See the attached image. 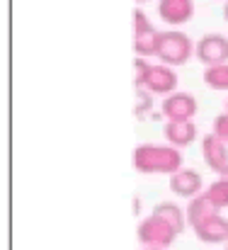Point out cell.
Returning a JSON list of instances; mask_svg holds the SVG:
<instances>
[{
    "mask_svg": "<svg viewBox=\"0 0 228 250\" xmlns=\"http://www.w3.org/2000/svg\"><path fill=\"white\" fill-rule=\"evenodd\" d=\"M155 56H158L160 63H165L170 68L185 66L194 56V44H192V39L185 32H180V29H165V32H158Z\"/></svg>",
    "mask_w": 228,
    "mask_h": 250,
    "instance_id": "cell-2",
    "label": "cell"
},
{
    "mask_svg": "<svg viewBox=\"0 0 228 250\" xmlns=\"http://www.w3.org/2000/svg\"><path fill=\"white\" fill-rule=\"evenodd\" d=\"M219 177H226V180H228V167L224 170V172H221V175H219Z\"/></svg>",
    "mask_w": 228,
    "mask_h": 250,
    "instance_id": "cell-21",
    "label": "cell"
},
{
    "mask_svg": "<svg viewBox=\"0 0 228 250\" xmlns=\"http://www.w3.org/2000/svg\"><path fill=\"white\" fill-rule=\"evenodd\" d=\"M153 214L160 216L163 221H167V224L175 229L177 236H180V233L185 231V226H187V214H185V209H180L175 202H158V204L153 207Z\"/></svg>",
    "mask_w": 228,
    "mask_h": 250,
    "instance_id": "cell-13",
    "label": "cell"
},
{
    "mask_svg": "<svg viewBox=\"0 0 228 250\" xmlns=\"http://www.w3.org/2000/svg\"><path fill=\"white\" fill-rule=\"evenodd\" d=\"M226 114H228V100H226Z\"/></svg>",
    "mask_w": 228,
    "mask_h": 250,
    "instance_id": "cell-24",
    "label": "cell"
},
{
    "mask_svg": "<svg viewBox=\"0 0 228 250\" xmlns=\"http://www.w3.org/2000/svg\"><path fill=\"white\" fill-rule=\"evenodd\" d=\"M202 156H204V163L211 172L221 175L228 167V144L221 141L216 134H207L202 139Z\"/></svg>",
    "mask_w": 228,
    "mask_h": 250,
    "instance_id": "cell-6",
    "label": "cell"
},
{
    "mask_svg": "<svg viewBox=\"0 0 228 250\" xmlns=\"http://www.w3.org/2000/svg\"><path fill=\"white\" fill-rule=\"evenodd\" d=\"M131 166L141 175H172L182 167V153L170 144H141L131 153Z\"/></svg>",
    "mask_w": 228,
    "mask_h": 250,
    "instance_id": "cell-1",
    "label": "cell"
},
{
    "mask_svg": "<svg viewBox=\"0 0 228 250\" xmlns=\"http://www.w3.org/2000/svg\"><path fill=\"white\" fill-rule=\"evenodd\" d=\"M199 104L192 92H172L160 102V117L165 122H192Z\"/></svg>",
    "mask_w": 228,
    "mask_h": 250,
    "instance_id": "cell-4",
    "label": "cell"
},
{
    "mask_svg": "<svg viewBox=\"0 0 228 250\" xmlns=\"http://www.w3.org/2000/svg\"><path fill=\"white\" fill-rule=\"evenodd\" d=\"M185 214H187V224L194 229L199 221L209 219L211 214H219V209H216V207L209 202V197L202 192V194H197V197H192V199H189V204H187Z\"/></svg>",
    "mask_w": 228,
    "mask_h": 250,
    "instance_id": "cell-12",
    "label": "cell"
},
{
    "mask_svg": "<svg viewBox=\"0 0 228 250\" xmlns=\"http://www.w3.org/2000/svg\"><path fill=\"white\" fill-rule=\"evenodd\" d=\"M163 136L170 146L185 148L197 139V124L194 122H165L163 124Z\"/></svg>",
    "mask_w": 228,
    "mask_h": 250,
    "instance_id": "cell-11",
    "label": "cell"
},
{
    "mask_svg": "<svg viewBox=\"0 0 228 250\" xmlns=\"http://www.w3.org/2000/svg\"><path fill=\"white\" fill-rule=\"evenodd\" d=\"M144 87L153 95H165L167 97V95L177 92V73L165 63H153Z\"/></svg>",
    "mask_w": 228,
    "mask_h": 250,
    "instance_id": "cell-9",
    "label": "cell"
},
{
    "mask_svg": "<svg viewBox=\"0 0 228 250\" xmlns=\"http://www.w3.org/2000/svg\"><path fill=\"white\" fill-rule=\"evenodd\" d=\"M194 233L202 243H228V219L221 214H211L209 219L199 221L194 226Z\"/></svg>",
    "mask_w": 228,
    "mask_h": 250,
    "instance_id": "cell-10",
    "label": "cell"
},
{
    "mask_svg": "<svg viewBox=\"0 0 228 250\" xmlns=\"http://www.w3.org/2000/svg\"><path fill=\"white\" fill-rule=\"evenodd\" d=\"M226 250H228V243H226Z\"/></svg>",
    "mask_w": 228,
    "mask_h": 250,
    "instance_id": "cell-25",
    "label": "cell"
},
{
    "mask_svg": "<svg viewBox=\"0 0 228 250\" xmlns=\"http://www.w3.org/2000/svg\"><path fill=\"white\" fill-rule=\"evenodd\" d=\"M131 22H134V39L136 37H146V34H155L158 29L153 27V22L148 20V15L144 12V10H134L131 12Z\"/></svg>",
    "mask_w": 228,
    "mask_h": 250,
    "instance_id": "cell-17",
    "label": "cell"
},
{
    "mask_svg": "<svg viewBox=\"0 0 228 250\" xmlns=\"http://www.w3.org/2000/svg\"><path fill=\"white\" fill-rule=\"evenodd\" d=\"M192 15H194V0H158V17L170 27L187 24Z\"/></svg>",
    "mask_w": 228,
    "mask_h": 250,
    "instance_id": "cell-8",
    "label": "cell"
},
{
    "mask_svg": "<svg viewBox=\"0 0 228 250\" xmlns=\"http://www.w3.org/2000/svg\"><path fill=\"white\" fill-rule=\"evenodd\" d=\"M136 2H148V0H136Z\"/></svg>",
    "mask_w": 228,
    "mask_h": 250,
    "instance_id": "cell-23",
    "label": "cell"
},
{
    "mask_svg": "<svg viewBox=\"0 0 228 250\" xmlns=\"http://www.w3.org/2000/svg\"><path fill=\"white\" fill-rule=\"evenodd\" d=\"M211 134H216L221 141H226L228 144V114H219L216 119H214V124H211Z\"/></svg>",
    "mask_w": 228,
    "mask_h": 250,
    "instance_id": "cell-19",
    "label": "cell"
},
{
    "mask_svg": "<svg viewBox=\"0 0 228 250\" xmlns=\"http://www.w3.org/2000/svg\"><path fill=\"white\" fill-rule=\"evenodd\" d=\"M151 66L153 63L148 59H144V56H136V59H134V87H144Z\"/></svg>",
    "mask_w": 228,
    "mask_h": 250,
    "instance_id": "cell-18",
    "label": "cell"
},
{
    "mask_svg": "<svg viewBox=\"0 0 228 250\" xmlns=\"http://www.w3.org/2000/svg\"><path fill=\"white\" fill-rule=\"evenodd\" d=\"M204 194L209 197V202L221 211V209H228V180L226 177H219V180H214L207 189H204Z\"/></svg>",
    "mask_w": 228,
    "mask_h": 250,
    "instance_id": "cell-15",
    "label": "cell"
},
{
    "mask_svg": "<svg viewBox=\"0 0 228 250\" xmlns=\"http://www.w3.org/2000/svg\"><path fill=\"white\" fill-rule=\"evenodd\" d=\"M194 56L207 68L209 66H219V63H228V37L219 34V32L204 34L197 42V46H194Z\"/></svg>",
    "mask_w": 228,
    "mask_h": 250,
    "instance_id": "cell-5",
    "label": "cell"
},
{
    "mask_svg": "<svg viewBox=\"0 0 228 250\" xmlns=\"http://www.w3.org/2000/svg\"><path fill=\"white\" fill-rule=\"evenodd\" d=\"M167 185H170V192L172 194L185 197V199H192V197L202 194V187H204L202 175L197 170H192V167H180L177 172H172Z\"/></svg>",
    "mask_w": 228,
    "mask_h": 250,
    "instance_id": "cell-7",
    "label": "cell"
},
{
    "mask_svg": "<svg viewBox=\"0 0 228 250\" xmlns=\"http://www.w3.org/2000/svg\"><path fill=\"white\" fill-rule=\"evenodd\" d=\"M224 20H226V24H228V0L224 2Z\"/></svg>",
    "mask_w": 228,
    "mask_h": 250,
    "instance_id": "cell-20",
    "label": "cell"
},
{
    "mask_svg": "<svg viewBox=\"0 0 228 250\" xmlns=\"http://www.w3.org/2000/svg\"><path fill=\"white\" fill-rule=\"evenodd\" d=\"M136 238H139V243L144 246V248H170L172 246V241L177 238V233H175V229L167 224V221H163L160 216H146V219H141V224H139V229H136Z\"/></svg>",
    "mask_w": 228,
    "mask_h": 250,
    "instance_id": "cell-3",
    "label": "cell"
},
{
    "mask_svg": "<svg viewBox=\"0 0 228 250\" xmlns=\"http://www.w3.org/2000/svg\"><path fill=\"white\" fill-rule=\"evenodd\" d=\"M144 250H165V248H144Z\"/></svg>",
    "mask_w": 228,
    "mask_h": 250,
    "instance_id": "cell-22",
    "label": "cell"
},
{
    "mask_svg": "<svg viewBox=\"0 0 228 250\" xmlns=\"http://www.w3.org/2000/svg\"><path fill=\"white\" fill-rule=\"evenodd\" d=\"M134 114H136V119H146L148 114H153V92H148L146 87H136Z\"/></svg>",
    "mask_w": 228,
    "mask_h": 250,
    "instance_id": "cell-16",
    "label": "cell"
},
{
    "mask_svg": "<svg viewBox=\"0 0 228 250\" xmlns=\"http://www.w3.org/2000/svg\"><path fill=\"white\" fill-rule=\"evenodd\" d=\"M204 85L211 90H228V63H219V66H209L204 68Z\"/></svg>",
    "mask_w": 228,
    "mask_h": 250,
    "instance_id": "cell-14",
    "label": "cell"
}]
</instances>
